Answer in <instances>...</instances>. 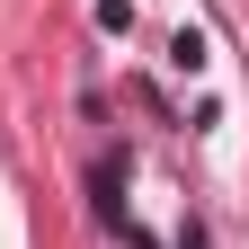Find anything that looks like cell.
<instances>
[{
	"instance_id": "cell-1",
	"label": "cell",
	"mask_w": 249,
	"mask_h": 249,
	"mask_svg": "<svg viewBox=\"0 0 249 249\" xmlns=\"http://www.w3.org/2000/svg\"><path fill=\"white\" fill-rule=\"evenodd\" d=\"M169 62H178V71H205V36H196V27H178V36H169Z\"/></svg>"
},
{
	"instance_id": "cell-2",
	"label": "cell",
	"mask_w": 249,
	"mask_h": 249,
	"mask_svg": "<svg viewBox=\"0 0 249 249\" xmlns=\"http://www.w3.org/2000/svg\"><path fill=\"white\" fill-rule=\"evenodd\" d=\"M98 27H107V36H124V27H134V0H98Z\"/></svg>"
}]
</instances>
